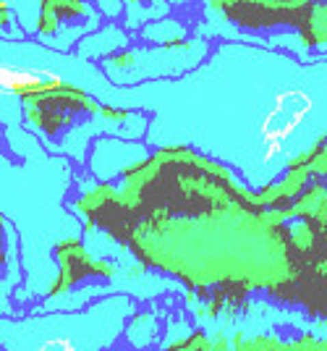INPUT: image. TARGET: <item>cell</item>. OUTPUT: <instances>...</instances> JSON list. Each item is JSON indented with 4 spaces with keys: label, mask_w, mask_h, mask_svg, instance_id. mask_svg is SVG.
Returning a JSON list of instances; mask_svg holds the SVG:
<instances>
[{
    "label": "cell",
    "mask_w": 327,
    "mask_h": 351,
    "mask_svg": "<svg viewBox=\"0 0 327 351\" xmlns=\"http://www.w3.org/2000/svg\"><path fill=\"white\" fill-rule=\"evenodd\" d=\"M103 100L149 113L152 149H194L259 194L327 142V58L265 45L215 43L194 71L113 87Z\"/></svg>",
    "instance_id": "obj_1"
},
{
    "label": "cell",
    "mask_w": 327,
    "mask_h": 351,
    "mask_svg": "<svg viewBox=\"0 0 327 351\" xmlns=\"http://www.w3.org/2000/svg\"><path fill=\"white\" fill-rule=\"evenodd\" d=\"M24 118L50 152L71 158L79 165L87 160L94 136L110 134L120 139H144L149 126V113L144 110L100 105L87 92L68 84H60V92L45 89V95H24Z\"/></svg>",
    "instance_id": "obj_2"
},
{
    "label": "cell",
    "mask_w": 327,
    "mask_h": 351,
    "mask_svg": "<svg viewBox=\"0 0 327 351\" xmlns=\"http://www.w3.org/2000/svg\"><path fill=\"white\" fill-rule=\"evenodd\" d=\"M134 309L129 293H107L81 309L0 317V351H113Z\"/></svg>",
    "instance_id": "obj_3"
},
{
    "label": "cell",
    "mask_w": 327,
    "mask_h": 351,
    "mask_svg": "<svg viewBox=\"0 0 327 351\" xmlns=\"http://www.w3.org/2000/svg\"><path fill=\"white\" fill-rule=\"evenodd\" d=\"M207 37H183L165 45H129L116 56L97 63V69L113 87H136L144 82H163L179 79L183 73L194 71L207 58Z\"/></svg>",
    "instance_id": "obj_4"
},
{
    "label": "cell",
    "mask_w": 327,
    "mask_h": 351,
    "mask_svg": "<svg viewBox=\"0 0 327 351\" xmlns=\"http://www.w3.org/2000/svg\"><path fill=\"white\" fill-rule=\"evenodd\" d=\"M100 24L103 16L97 14L92 0H42L37 16V40L55 53H68Z\"/></svg>",
    "instance_id": "obj_5"
},
{
    "label": "cell",
    "mask_w": 327,
    "mask_h": 351,
    "mask_svg": "<svg viewBox=\"0 0 327 351\" xmlns=\"http://www.w3.org/2000/svg\"><path fill=\"white\" fill-rule=\"evenodd\" d=\"M152 147L144 139H120V136H94L87 152V171L97 184H110L123 178L152 158Z\"/></svg>",
    "instance_id": "obj_6"
},
{
    "label": "cell",
    "mask_w": 327,
    "mask_h": 351,
    "mask_svg": "<svg viewBox=\"0 0 327 351\" xmlns=\"http://www.w3.org/2000/svg\"><path fill=\"white\" fill-rule=\"evenodd\" d=\"M131 40H134V34L126 29L120 21H103L97 29H92L90 34H84V37L74 45V56L79 60L100 63V60L116 56L123 47H129Z\"/></svg>",
    "instance_id": "obj_7"
},
{
    "label": "cell",
    "mask_w": 327,
    "mask_h": 351,
    "mask_svg": "<svg viewBox=\"0 0 327 351\" xmlns=\"http://www.w3.org/2000/svg\"><path fill=\"white\" fill-rule=\"evenodd\" d=\"M160 333H163L160 317H157L152 309L136 307L134 312L129 315L126 325H123L120 341L126 343V349H152V346H157Z\"/></svg>",
    "instance_id": "obj_8"
},
{
    "label": "cell",
    "mask_w": 327,
    "mask_h": 351,
    "mask_svg": "<svg viewBox=\"0 0 327 351\" xmlns=\"http://www.w3.org/2000/svg\"><path fill=\"white\" fill-rule=\"evenodd\" d=\"M189 37V24L181 21L179 16H160V19H152L147 21L142 29L136 32V40L147 45H165V43H176Z\"/></svg>",
    "instance_id": "obj_9"
},
{
    "label": "cell",
    "mask_w": 327,
    "mask_h": 351,
    "mask_svg": "<svg viewBox=\"0 0 327 351\" xmlns=\"http://www.w3.org/2000/svg\"><path fill=\"white\" fill-rule=\"evenodd\" d=\"M123 3H126V14L120 19V24L131 34H136L152 19L170 14V5L165 0H123Z\"/></svg>",
    "instance_id": "obj_10"
},
{
    "label": "cell",
    "mask_w": 327,
    "mask_h": 351,
    "mask_svg": "<svg viewBox=\"0 0 327 351\" xmlns=\"http://www.w3.org/2000/svg\"><path fill=\"white\" fill-rule=\"evenodd\" d=\"M0 34H3L5 40H24V32L16 27L14 8H11L5 0H0Z\"/></svg>",
    "instance_id": "obj_11"
},
{
    "label": "cell",
    "mask_w": 327,
    "mask_h": 351,
    "mask_svg": "<svg viewBox=\"0 0 327 351\" xmlns=\"http://www.w3.org/2000/svg\"><path fill=\"white\" fill-rule=\"evenodd\" d=\"M92 5L97 8V14L103 16V21H120L126 14L123 0H92Z\"/></svg>",
    "instance_id": "obj_12"
},
{
    "label": "cell",
    "mask_w": 327,
    "mask_h": 351,
    "mask_svg": "<svg viewBox=\"0 0 327 351\" xmlns=\"http://www.w3.org/2000/svg\"><path fill=\"white\" fill-rule=\"evenodd\" d=\"M165 3H168L170 8H173V5H176V8H183V5H189L192 0H165Z\"/></svg>",
    "instance_id": "obj_13"
},
{
    "label": "cell",
    "mask_w": 327,
    "mask_h": 351,
    "mask_svg": "<svg viewBox=\"0 0 327 351\" xmlns=\"http://www.w3.org/2000/svg\"><path fill=\"white\" fill-rule=\"evenodd\" d=\"M126 351H149V349H126Z\"/></svg>",
    "instance_id": "obj_14"
}]
</instances>
